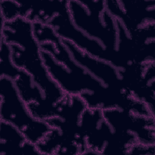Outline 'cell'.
I'll use <instances>...</instances> for the list:
<instances>
[{
  "label": "cell",
  "instance_id": "obj_1",
  "mask_svg": "<svg viewBox=\"0 0 155 155\" xmlns=\"http://www.w3.org/2000/svg\"><path fill=\"white\" fill-rule=\"evenodd\" d=\"M1 19V38L10 44L13 64L32 77L47 104L54 105L59 103L66 94L52 79L44 63L33 22L21 16L10 21Z\"/></svg>",
  "mask_w": 155,
  "mask_h": 155
},
{
  "label": "cell",
  "instance_id": "obj_2",
  "mask_svg": "<svg viewBox=\"0 0 155 155\" xmlns=\"http://www.w3.org/2000/svg\"><path fill=\"white\" fill-rule=\"evenodd\" d=\"M0 95L1 120L16 127L28 141L36 145L53 129L47 122L31 115L12 79L1 77Z\"/></svg>",
  "mask_w": 155,
  "mask_h": 155
},
{
  "label": "cell",
  "instance_id": "obj_3",
  "mask_svg": "<svg viewBox=\"0 0 155 155\" xmlns=\"http://www.w3.org/2000/svg\"><path fill=\"white\" fill-rule=\"evenodd\" d=\"M47 24L51 27L61 39L69 41L92 57L108 62L117 68H122L120 62L98 41L88 36L74 25L71 18L68 3Z\"/></svg>",
  "mask_w": 155,
  "mask_h": 155
},
{
  "label": "cell",
  "instance_id": "obj_4",
  "mask_svg": "<svg viewBox=\"0 0 155 155\" xmlns=\"http://www.w3.org/2000/svg\"><path fill=\"white\" fill-rule=\"evenodd\" d=\"M61 39L73 59L106 87L128 92L121 76L122 69H119L108 62L91 56L69 41Z\"/></svg>",
  "mask_w": 155,
  "mask_h": 155
},
{
  "label": "cell",
  "instance_id": "obj_5",
  "mask_svg": "<svg viewBox=\"0 0 155 155\" xmlns=\"http://www.w3.org/2000/svg\"><path fill=\"white\" fill-rule=\"evenodd\" d=\"M41 55L51 78L66 95L79 96L84 92H89L86 84L50 53L41 49Z\"/></svg>",
  "mask_w": 155,
  "mask_h": 155
},
{
  "label": "cell",
  "instance_id": "obj_6",
  "mask_svg": "<svg viewBox=\"0 0 155 155\" xmlns=\"http://www.w3.org/2000/svg\"><path fill=\"white\" fill-rule=\"evenodd\" d=\"M0 155L24 154L23 144L27 140L14 125L1 120Z\"/></svg>",
  "mask_w": 155,
  "mask_h": 155
},
{
  "label": "cell",
  "instance_id": "obj_7",
  "mask_svg": "<svg viewBox=\"0 0 155 155\" xmlns=\"http://www.w3.org/2000/svg\"><path fill=\"white\" fill-rule=\"evenodd\" d=\"M13 81L21 97L27 105L36 103L42 106H53L46 102L41 88L34 82L32 77L24 70L21 69L19 76Z\"/></svg>",
  "mask_w": 155,
  "mask_h": 155
},
{
  "label": "cell",
  "instance_id": "obj_8",
  "mask_svg": "<svg viewBox=\"0 0 155 155\" xmlns=\"http://www.w3.org/2000/svg\"><path fill=\"white\" fill-rule=\"evenodd\" d=\"M0 59L1 77H7L15 81L21 73V69L17 68L13 64L11 57L10 44L1 38Z\"/></svg>",
  "mask_w": 155,
  "mask_h": 155
},
{
  "label": "cell",
  "instance_id": "obj_9",
  "mask_svg": "<svg viewBox=\"0 0 155 155\" xmlns=\"http://www.w3.org/2000/svg\"><path fill=\"white\" fill-rule=\"evenodd\" d=\"M1 16L5 21H10L20 16V5L18 1H1Z\"/></svg>",
  "mask_w": 155,
  "mask_h": 155
},
{
  "label": "cell",
  "instance_id": "obj_10",
  "mask_svg": "<svg viewBox=\"0 0 155 155\" xmlns=\"http://www.w3.org/2000/svg\"><path fill=\"white\" fill-rule=\"evenodd\" d=\"M154 154V145H145L136 143L132 145L128 152V154Z\"/></svg>",
  "mask_w": 155,
  "mask_h": 155
}]
</instances>
